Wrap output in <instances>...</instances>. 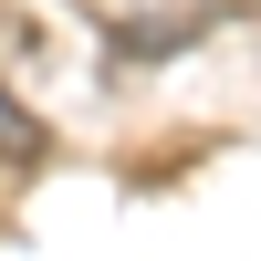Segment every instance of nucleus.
Wrapping results in <instances>:
<instances>
[{"label":"nucleus","mask_w":261,"mask_h":261,"mask_svg":"<svg viewBox=\"0 0 261 261\" xmlns=\"http://www.w3.org/2000/svg\"><path fill=\"white\" fill-rule=\"evenodd\" d=\"M53 157V136H42V115L21 94H0V167H42Z\"/></svg>","instance_id":"nucleus-2"},{"label":"nucleus","mask_w":261,"mask_h":261,"mask_svg":"<svg viewBox=\"0 0 261 261\" xmlns=\"http://www.w3.org/2000/svg\"><path fill=\"white\" fill-rule=\"evenodd\" d=\"M73 11L94 21L115 53H136V63H157V53H178V42L209 32V0H73Z\"/></svg>","instance_id":"nucleus-1"}]
</instances>
